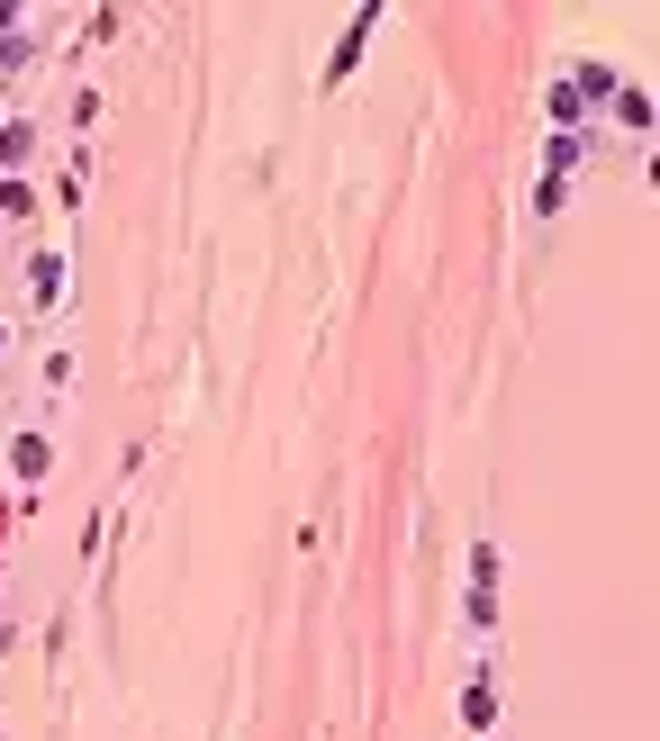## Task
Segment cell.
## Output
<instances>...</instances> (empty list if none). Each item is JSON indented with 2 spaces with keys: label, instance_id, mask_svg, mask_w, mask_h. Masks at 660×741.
Returning <instances> with one entry per match:
<instances>
[{
  "label": "cell",
  "instance_id": "cell-1",
  "mask_svg": "<svg viewBox=\"0 0 660 741\" xmlns=\"http://www.w3.org/2000/svg\"><path fill=\"white\" fill-rule=\"evenodd\" d=\"M10 461H19V480H46V443H37V434H19Z\"/></svg>",
  "mask_w": 660,
  "mask_h": 741
}]
</instances>
